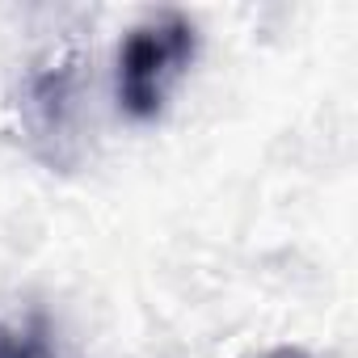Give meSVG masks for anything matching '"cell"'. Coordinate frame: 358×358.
Wrapping results in <instances>:
<instances>
[{
	"label": "cell",
	"instance_id": "obj_4",
	"mask_svg": "<svg viewBox=\"0 0 358 358\" xmlns=\"http://www.w3.org/2000/svg\"><path fill=\"white\" fill-rule=\"evenodd\" d=\"M262 358H312V354H303L299 345H282V350H270V354H262Z\"/></svg>",
	"mask_w": 358,
	"mask_h": 358
},
{
	"label": "cell",
	"instance_id": "obj_3",
	"mask_svg": "<svg viewBox=\"0 0 358 358\" xmlns=\"http://www.w3.org/2000/svg\"><path fill=\"white\" fill-rule=\"evenodd\" d=\"M0 358H55L43 316L0 320Z\"/></svg>",
	"mask_w": 358,
	"mask_h": 358
},
{
	"label": "cell",
	"instance_id": "obj_1",
	"mask_svg": "<svg viewBox=\"0 0 358 358\" xmlns=\"http://www.w3.org/2000/svg\"><path fill=\"white\" fill-rule=\"evenodd\" d=\"M199 51V30L182 13H160L135 26L118 47V106L148 122L164 110L169 89L186 76Z\"/></svg>",
	"mask_w": 358,
	"mask_h": 358
},
{
	"label": "cell",
	"instance_id": "obj_2",
	"mask_svg": "<svg viewBox=\"0 0 358 358\" xmlns=\"http://www.w3.org/2000/svg\"><path fill=\"white\" fill-rule=\"evenodd\" d=\"M85 89H80V68L76 59H59L38 68L26 80L22 93V114L34 152L51 169H72L80 156V122H85Z\"/></svg>",
	"mask_w": 358,
	"mask_h": 358
}]
</instances>
